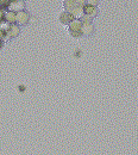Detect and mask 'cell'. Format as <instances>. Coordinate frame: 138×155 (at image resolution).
<instances>
[{"mask_svg":"<svg viewBox=\"0 0 138 155\" xmlns=\"http://www.w3.org/2000/svg\"><path fill=\"white\" fill-rule=\"evenodd\" d=\"M81 28H82V21L80 19H74L69 25H68L69 34H70L73 37H80V36H82V34H81Z\"/></svg>","mask_w":138,"mask_h":155,"instance_id":"obj_1","label":"cell"},{"mask_svg":"<svg viewBox=\"0 0 138 155\" xmlns=\"http://www.w3.org/2000/svg\"><path fill=\"white\" fill-rule=\"evenodd\" d=\"M24 8H25V2L23 0H11L8 4V10L16 13L24 11Z\"/></svg>","mask_w":138,"mask_h":155,"instance_id":"obj_2","label":"cell"},{"mask_svg":"<svg viewBox=\"0 0 138 155\" xmlns=\"http://www.w3.org/2000/svg\"><path fill=\"white\" fill-rule=\"evenodd\" d=\"M29 20H30V15L26 11L17 12V15H16V23L18 25H25V24L29 23Z\"/></svg>","mask_w":138,"mask_h":155,"instance_id":"obj_3","label":"cell"},{"mask_svg":"<svg viewBox=\"0 0 138 155\" xmlns=\"http://www.w3.org/2000/svg\"><path fill=\"white\" fill-rule=\"evenodd\" d=\"M94 32V25L93 23H82V28H81V34L82 36H91Z\"/></svg>","mask_w":138,"mask_h":155,"instance_id":"obj_4","label":"cell"},{"mask_svg":"<svg viewBox=\"0 0 138 155\" xmlns=\"http://www.w3.org/2000/svg\"><path fill=\"white\" fill-rule=\"evenodd\" d=\"M20 34V30H19V26L16 25V24H10L7 31H6V35L8 38H16L18 35Z\"/></svg>","mask_w":138,"mask_h":155,"instance_id":"obj_5","label":"cell"},{"mask_svg":"<svg viewBox=\"0 0 138 155\" xmlns=\"http://www.w3.org/2000/svg\"><path fill=\"white\" fill-rule=\"evenodd\" d=\"M63 7H64V11H66V12H69V13H70L74 8L80 7V5L75 0H64V1H63ZM81 7H83V6H81Z\"/></svg>","mask_w":138,"mask_h":155,"instance_id":"obj_6","label":"cell"},{"mask_svg":"<svg viewBox=\"0 0 138 155\" xmlns=\"http://www.w3.org/2000/svg\"><path fill=\"white\" fill-rule=\"evenodd\" d=\"M83 11H85V15L88 16V17H91L92 19L98 16V8L94 7V6H88V5H86V6L83 7Z\"/></svg>","mask_w":138,"mask_h":155,"instance_id":"obj_7","label":"cell"},{"mask_svg":"<svg viewBox=\"0 0 138 155\" xmlns=\"http://www.w3.org/2000/svg\"><path fill=\"white\" fill-rule=\"evenodd\" d=\"M74 19H75V18H74L69 12H66V11H64V12H62V13L59 15V21H61L62 24L69 25Z\"/></svg>","mask_w":138,"mask_h":155,"instance_id":"obj_8","label":"cell"},{"mask_svg":"<svg viewBox=\"0 0 138 155\" xmlns=\"http://www.w3.org/2000/svg\"><path fill=\"white\" fill-rule=\"evenodd\" d=\"M16 12H12V11H8V12H6V15H5V20L8 23V24H13V23H16Z\"/></svg>","mask_w":138,"mask_h":155,"instance_id":"obj_9","label":"cell"},{"mask_svg":"<svg viewBox=\"0 0 138 155\" xmlns=\"http://www.w3.org/2000/svg\"><path fill=\"white\" fill-rule=\"evenodd\" d=\"M99 1H100V0H86V5L97 7V6L99 5Z\"/></svg>","mask_w":138,"mask_h":155,"instance_id":"obj_10","label":"cell"},{"mask_svg":"<svg viewBox=\"0 0 138 155\" xmlns=\"http://www.w3.org/2000/svg\"><path fill=\"white\" fill-rule=\"evenodd\" d=\"M80 20H81L82 23H92V18L88 17V16H86V15H83V17H82Z\"/></svg>","mask_w":138,"mask_h":155,"instance_id":"obj_11","label":"cell"},{"mask_svg":"<svg viewBox=\"0 0 138 155\" xmlns=\"http://www.w3.org/2000/svg\"><path fill=\"white\" fill-rule=\"evenodd\" d=\"M75 1L79 4L80 6H83V7L86 6V0H75Z\"/></svg>","mask_w":138,"mask_h":155,"instance_id":"obj_12","label":"cell"},{"mask_svg":"<svg viewBox=\"0 0 138 155\" xmlns=\"http://www.w3.org/2000/svg\"><path fill=\"white\" fill-rule=\"evenodd\" d=\"M0 48H1V41H0Z\"/></svg>","mask_w":138,"mask_h":155,"instance_id":"obj_13","label":"cell"}]
</instances>
